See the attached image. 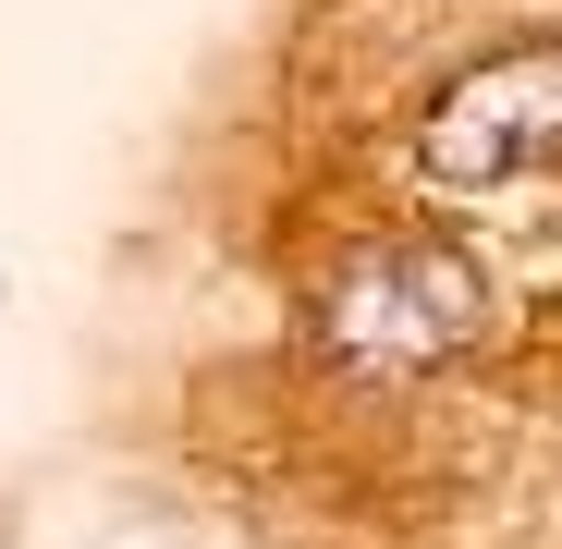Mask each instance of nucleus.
I'll use <instances>...</instances> for the list:
<instances>
[{"instance_id":"obj_1","label":"nucleus","mask_w":562,"mask_h":549,"mask_svg":"<svg viewBox=\"0 0 562 549\" xmlns=\"http://www.w3.org/2000/svg\"><path fill=\"white\" fill-rule=\"evenodd\" d=\"M490 330V268L440 232H380L306 294V354L342 379H428Z\"/></svg>"},{"instance_id":"obj_2","label":"nucleus","mask_w":562,"mask_h":549,"mask_svg":"<svg viewBox=\"0 0 562 549\" xmlns=\"http://www.w3.org/2000/svg\"><path fill=\"white\" fill-rule=\"evenodd\" d=\"M550 159H562V37L464 61L416 123V171L452 183V196H490V183L550 171Z\"/></svg>"}]
</instances>
